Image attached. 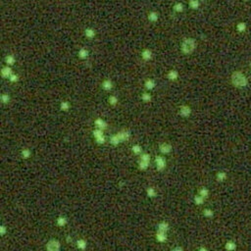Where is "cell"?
I'll list each match as a JSON object with an SVG mask.
<instances>
[{"instance_id": "28", "label": "cell", "mask_w": 251, "mask_h": 251, "mask_svg": "<svg viewBox=\"0 0 251 251\" xmlns=\"http://www.w3.org/2000/svg\"><path fill=\"white\" fill-rule=\"evenodd\" d=\"M131 151L136 155H141L142 154V147L139 144H134L131 146Z\"/></svg>"}, {"instance_id": "6", "label": "cell", "mask_w": 251, "mask_h": 251, "mask_svg": "<svg viewBox=\"0 0 251 251\" xmlns=\"http://www.w3.org/2000/svg\"><path fill=\"white\" fill-rule=\"evenodd\" d=\"M155 165H156V170L158 172H162L164 171L167 166V162H166V159L163 157V156H156L155 157Z\"/></svg>"}, {"instance_id": "23", "label": "cell", "mask_w": 251, "mask_h": 251, "mask_svg": "<svg viewBox=\"0 0 251 251\" xmlns=\"http://www.w3.org/2000/svg\"><path fill=\"white\" fill-rule=\"evenodd\" d=\"M5 63H6V66H9V67L15 65V63H16L15 56L13 55V54H9V55H7L6 57H5Z\"/></svg>"}, {"instance_id": "26", "label": "cell", "mask_w": 251, "mask_h": 251, "mask_svg": "<svg viewBox=\"0 0 251 251\" xmlns=\"http://www.w3.org/2000/svg\"><path fill=\"white\" fill-rule=\"evenodd\" d=\"M70 108H71V104H70L69 101L64 100V101H62L61 103H60V109H61V111H63V112H68L69 110H70Z\"/></svg>"}, {"instance_id": "11", "label": "cell", "mask_w": 251, "mask_h": 251, "mask_svg": "<svg viewBox=\"0 0 251 251\" xmlns=\"http://www.w3.org/2000/svg\"><path fill=\"white\" fill-rule=\"evenodd\" d=\"M155 239L159 243H164L168 239V233H164V231H157L155 234Z\"/></svg>"}, {"instance_id": "10", "label": "cell", "mask_w": 251, "mask_h": 251, "mask_svg": "<svg viewBox=\"0 0 251 251\" xmlns=\"http://www.w3.org/2000/svg\"><path fill=\"white\" fill-rule=\"evenodd\" d=\"M94 125H95L96 129H101V131H104L108 128V124L105 120H103L102 118H96L94 120Z\"/></svg>"}, {"instance_id": "21", "label": "cell", "mask_w": 251, "mask_h": 251, "mask_svg": "<svg viewBox=\"0 0 251 251\" xmlns=\"http://www.w3.org/2000/svg\"><path fill=\"white\" fill-rule=\"evenodd\" d=\"M95 36H96V31H94L92 28H86L85 29V36L86 38L92 39L95 37Z\"/></svg>"}, {"instance_id": "27", "label": "cell", "mask_w": 251, "mask_h": 251, "mask_svg": "<svg viewBox=\"0 0 251 251\" xmlns=\"http://www.w3.org/2000/svg\"><path fill=\"white\" fill-rule=\"evenodd\" d=\"M173 10L176 13H182L183 12V10H185V6H183V4L182 2H177V3L173 6Z\"/></svg>"}, {"instance_id": "30", "label": "cell", "mask_w": 251, "mask_h": 251, "mask_svg": "<svg viewBox=\"0 0 251 251\" xmlns=\"http://www.w3.org/2000/svg\"><path fill=\"white\" fill-rule=\"evenodd\" d=\"M225 248H226V250H228V251H234L236 248V242L229 241L226 242Z\"/></svg>"}, {"instance_id": "44", "label": "cell", "mask_w": 251, "mask_h": 251, "mask_svg": "<svg viewBox=\"0 0 251 251\" xmlns=\"http://www.w3.org/2000/svg\"><path fill=\"white\" fill-rule=\"evenodd\" d=\"M199 1H201V0H199Z\"/></svg>"}, {"instance_id": "36", "label": "cell", "mask_w": 251, "mask_h": 251, "mask_svg": "<svg viewBox=\"0 0 251 251\" xmlns=\"http://www.w3.org/2000/svg\"><path fill=\"white\" fill-rule=\"evenodd\" d=\"M193 201H194V203H195L196 205H202L205 202V198L202 197V196H200L199 194H197V195L194 196Z\"/></svg>"}, {"instance_id": "12", "label": "cell", "mask_w": 251, "mask_h": 251, "mask_svg": "<svg viewBox=\"0 0 251 251\" xmlns=\"http://www.w3.org/2000/svg\"><path fill=\"white\" fill-rule=\"evenodd\" d=\"M13 74H14V73H13V70L9 66H5L1 69V76H2V78H4V79L9 80V78Z\"/></svg>"}, {"instance_id": "40", "label": "cell", "mask_w": 251, "mask_h": 251, "mask_svg": "<svg viewBox=\"0 0 251 251\" xmlns=\"http://www.w3.org/2000/svg\"><path fill=\"white\" fill-rule=\"evenodd\" d=\"M7 233H8V229L6 228V226L5 225L0 226V234H1V236H4Z\"/></svg>"}, {"instance_id": "9", "label": "cell", "mask_w": 251, "mask_h": 251, "mask_svg": "<svg viewBox=\"0 0 251 251\" xmlns=\"http://www.w3.org/2000/svg\"><path fill=\"white\" fill-rule=\"evenodd\" d=\"M173 150V146L171 143L169 142H162V143L159 145V151L162 153V154H170Z\"/></svg>"}, {"instance_id": "29", "label": "cell", "mask_w": 251, "mask_h": 251, "mask_svg": "<svg viewBox=\"0 0 251 251\" xmlns=\"http://www.w3.org/2000/svg\"><path fill=\"white\" fill-rule=\"evenodd\" d=\"M227 178H228V176H227V173H225V172H218L217 175H216V180L220 182L226 180Z\"/></svg>"}, {"instance_id": "14", "label": "cell", "mask_w": 251, "mask_h": 251, "mask_svg": "<svg viewBox=\"0 0 251 251\" xmlns=\"http://www.w3.org/2000/svg\"><path fill=\"white\" fill-rule=\"evenodd\" d=\"M170 230V225L166 221H162L158 224L157 226V231H164V233H168Z\"/></svg>"}, {"instance_id": "8", "label": "cell", "mask_w": 251, "mask_h": 251, "mask_svg": "<svg viewBox=\"0 0 251 251\" xmlns=\"http://www.w3.org/2000/svg\"><path fill=\"white\" fill-rule=\"evenodd\" d=\"M192 112L191 108L188 105H182L179 109V115L182 118H188Z\"/></svg>"}, {"instance_id": "25", "label": "cell", "mask_w": 251, "mask_h": 251, "mask_svg": "<svg viewBox=\"0 0 251 251\" xmlns=\"http://www.w3.org/2000/svg\"><path fill=\"white\" fill-rule=\"evenodd\" d=\"M146 195L149 198H155L157 196V190L153 187H148L146 188Z\"/></svg>"}, {"instance_id": "34", "label": "cell", "mask_w": 251, "mask_h": 251, "mask_svg": "<svg viewBox=\"0 0 251 251\" xmlns=\"http://www.w3.org/2000/svg\"><path fill=\"white\" fill-rule=\"evenodd\" d=\"M11 100V97L9 94L7 93H2L1 96H0V101H1V103L3 104H8Z\"/></svg>"}, {"instance_id": "41", "label": "cell", "mask_w": 251, "mask_h": 251, "mask_svg": "<svg viewBox=\"0 0 251 251\" xmlns=\"http://www.w3.org/2000/svg\"><path fill=\"white\" fill-rule=\"evenodd\" d=\"M171 251H183V247L180 246V245H177V246H175L174 248H172Z\"/></svg>"}, {"instance_id": "33", "label": "cell", "mask_w": 251, "mask_h": 251, "mask_svg": "<svg viewBox=\"0 0 251 251\" xmlns=\"http://www.w3.org/2000/svg\"><path fill=\"white\" fill-rule=\"evenodd\" d=\"M119 102V99L118 97L116 95H110L108 97V103H109L111 106H116Z\"/></svg>"}, {"instance_id": "5", "label": "cell", "mask_w": 251, "mask_h": 251, "mask_svg": "<svg viewBox=\"0 0 251 251\" xmlns=\"http://www.w3.org/2000/svg\"><path fill=\"white\" fill-rule=\"evenodd\" d=\"M92 134H93V137H94V139H95V142L97 144L102 145V144L105 143V141H106V137H105V134H104L103 131L95 129L92 131Z\"/></svg>"}, {"instance_id": "7", "label": "cell", "mask_w": 251, "mask_h": 251, "mask_svg": "<svg viewBox=\"0 0 251 251\" xmlns=\"http://www.w3.org/2000/svg\"><path fill=\"white\" fill-rule=\"evenodd\" d=\"M116 136H117L120 143H122V142L128 141L129 139V137H131V131H128V129H122V131H118V133L116 134Z\"/></svg>"}, {"instance_id": "17", "label": "cell", "mask_w": 251, "mask_h": 251, "mask_svg": "<svg viewBox=\"0 0 251 251\" xmlns=\"http://www.w3.org/2000/svg\"><path fill=\"white\" fill-rule=\"evenodd\" d=\"M144 87L146 90H152L156 87V83L154 80L152 79H147L144 82Z\"/></svg>"}, {"instance_id": "37", "label": "cell", "mask_w": 251, "mask_h": 251, "mask_svg": "<svg viewBox=\"0 0 251 251\" xmlns=\"http://www.w3.org/2000/svg\"><path fill=\"white\" fill-rule=\"evenodd\" d=\"M203 215H204V217H206V218H212L213 216H214V212H213L211 209L206 208L203 210Z\"/></svg>"}, {"instance_id": "32", "label": "cell", "mask_w": 251, "mask_h": 251, "mask_svg": "<svg viewBox=\"0 0 251 251\" xmlns=\"http://www.w3.org/2000/svg\"><path fill=\"white\" fill-rule=\"evenodd\" d=\"M188 5L192 10H197L199 6H200V3H199V0H189Z\"/></svg>"}, {"instance_id": "4", "label": "cell", "mask_w": 251, "mask_h": 251, "mask_svg": "<svg viewBox=\"0 0 251 251\" xmlns=\"http://www.w3.org/2000/svg\"><path fill=\"white\" fill-rule=\"evenodd\" d=\"M61 242L56 238H51L46 243V251H60Z\"/></svg>"}, {"instance_id": "24", "label": "cell", "mask_w": 251, "mask_h": 251, "mask_svg": "<svg viewBox=\"0 0 251 251\" xmlns=\"http://www.w3.org/2000/svg\"><path fill=\"white\" fill-rule=\"evenodd\" d=\"M147 19L149 22H152V23H155V22L158 21L159 19V14L157 12H155V11H151V12L148 13L147 15Z\"/></svg>"}, {"instance_id": "15", "label": "cell", "mask_w": 251, "mask_h": 251, "mask_svg": "<svg viewBox=\"0 0 251 251\" xmlns=\"http://www.w3.org/2000/svg\"><path fill=\"white\" fill-rule=\"evenodd\" d=\"M76 246H77V248L79 250L85 251L86 248H87V241H86L85 238H80V239H78V241H77Z\"/></svg>"}, {"instance_id": "1", "label": "cell", "mask_w": 251, "mask_h": 251, "mask_svg": "<svg viewBox=\"0 0 251 251\" xmlns=\"http://www.w3.org/2000/svg\"><path fill=\"white\" fill-rule=\"evenodd\" d=\"M196 47V41L195 39L193 38H185L183 39V41L182 42V45H180V48H182V51L183 54H191L194 51Z\"/></svg>"}, {"instance_id": "31", "label": "cell", "mask_w": 251, "mask_h": 251, "mask_svg": "<svg viewBox=\"0 0 251 251\" xmlns=\"http://www.w3.org/2000/svg\"><path fill=\"white\" fill-rule=\"evenodd\" d=\"M209 193H210V191H209V189L207 187H201L200 189L198 190L199 195L202 196V197H204L205 199H206L209 196Z\"/></svg>"}, {"instance_id": "18", "label": "cell", "mask_w": 251, "mask_h": 251, "mask_svg": "<svg viewBox=\"0 0 251 251\" xmlns=\"http://www.w3.org/2000/svg\"><path fill=\"white\" fill-rule=\"evenodd\" d=\"M167 78H168V80H170L171 82H175V80H177L179 79V72H178L177 70H171V71H169L168 74H167Z\"/></svg>"}, {"instance_id": "38", "label": "cell", "mask_w": 251, "mask_h": 251, "mask_svg": "<svg viewBox=\"0 0 251 251\" xmlns=\"http://www.w3.org/2000/svg\"><path fill=\"white\" fill-rule=\"evenodd\" d=\"M237 31H238L239 32H242L245 31V29H246V24L245 23H239L238 25H237Z\"/></svg>"}, {"instance_id": "2", "label": "cell", "mask_w": 251, "mask_h": 251, "mask_svg": "<svg viewBox=\"0 0 251 251\" xmlns=\"http://www.w3.org/2000/svg\"><path fill=\"white\" fill-rule=\"evenodd\" d=\"M231 83H233V85L234 86H237V87H243V86L247 85V80L242 73L234 72V74L231 75Z\"/></svg>"}, {"instance_id": "19", "label": "cell", "mask_w": 251, "mask_h": 251, "mask_svg": "<svg viewBox=\"0 0 251 251\" xmlns=\"http://www.w3.org/2000/svg\"><path fill=\"white\" fill-rule=\"evenodd\" d=\"M88 55H89V52H88V50L85 47H82L79 51H78V57H79L80 59H82V60L86 59L88 57Z\"/></svg>"}, {"instance_id": "42", "label": "cell", "mask_w": 251, "mask_h": 251, "mask_svg": "<svg viewBox=\"0 0 251 251\" xmlns=\"http://www.w3.org/2000/svg\"><path fill=\"white\" fill-rule=\"evenodd\" d=\"M66 241H67V243H71V242L73 241V238L71 237V236H66Z\"/></svg>"}, {"instance_id": "22", "label": "cell", "mask_w": 251, "mask_h": 251, "mask_svg": "<svg viewBox=\"0 0 251 251\" xmlns=\"http://www.w3.org/2000/svg\"><path fill=\"white\" fill-rule=\"evenodd\" d=\"M21 157L24 159V160H28L31 157V151L29 148H23L21 150Z\"/></svg>"}, {"instance_id": "20", "label": "cell", "mask_w": 251, "mask_h": 251, "mask_svg": "<svg viewBox=\"0 0 251 251\" xmlns=\"http://www.w3.org/2000/svg\"><path fill=\"white\" fill-rule=\"evenodd\" d=\"M67 224H68V219L64 216H59L56 219V225L60 228H64L65 226H67Z\"/></svg>"}, {"instance_id": "35", "label": "cell", "mask_w": 251, "mask_h": 251, "mask_svg": "<svg viewBox=\"0 0 251 251\" xmlns=\"http://www.w3.org/2000/svg\"><path fill=\"white\" fill-rule=\"evenodd\" d=\"M151 98H152V96H151V94L148 92V91H145V92H143L141 94V100L143 102H150L151 101Z\"/></svg>"}, {"instance_id": "13", "label": "cell", "mask_w": 251, "mask_h": 251, "mask_svg": "<svg viewBox=\"0 0 251 251\" xmlns=\"http://www.w3.org/2000/svg\"><path fill=\"white\" fill-rule=\"evenodd\" d=\"M140 56H141V58L143 59L144 61H150L151 59H152V57H153V53H152V51H151L150 49L145 48V49H143L141 51Z\"/></svg>"}, {"instance_id": "3", "label": "cell", "mask_w": 251, "mask_h": 251, "mask_svg": "<svg viewBox=\"0 0 251 251\" xmlns=\"http://www.w3.org/2000/svg\"><path fill=\"white\" fill-rule=\"evenodd\" d=\"M150 164V155L148 153H142L139 155V160H138V170L139 171H146L149 167Z\"/></svg>"}, {"instance_id": "16", "label": "cell", "mask_w": 251, "mask_h": 251, "mask_svg": "<svg viewBox=\"0 0 251 251\" xmlns=\"http://www.w3.org/2000/svg\"><path fill=\"white\" fill-rule=\"evenodd\" d=\"M102 89L105 91H110L113 88V82L111 80H104L101 83Z\"/></svg>"}, {"instance_id": "39", "label": "cell", "mask_w": 251, "mask_h": 251, "mask_svg": "<svg viewBox=\"0 0 251 251\" xmlns=\"http://www.w3.org/2000/svg\"><path fill=\"white\" fill-rule=\"evenodd\" d=\"M19 80H20V78H19V75H17V74H13L9 78V80L11 83H18Z\"/></svg>"}, {"instance_id": "43", "label": "cell", "mask_w": 251, "mask_h": 251, "mask_svg": "<svg viewBox=\"0 0 251 251\" xmlns=\"http://www.w3.org/2000/svg\"><path fill=\"white\" fill-rule=\"evenodd\" d=\"M198 251H208V249H207L206 247H204V246H201V247L198 248Z\"/></svg>"}]
</instances>
